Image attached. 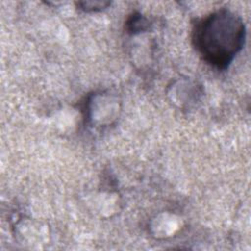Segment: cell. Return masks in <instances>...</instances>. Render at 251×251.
Masks as SVG:
<instances>
[{
    "mask_svg": "<svg viewBox=\"0 0 251 251\" xmlns=\"http://www.w3.org/2000/svg\"><path fill=\"white\" fill-rule=\"evenodd\" d=\"M245 35L242 19L227 9H220L194 25L192 41L207 64L225 70L241 51Z\"/></svg>",
    "mask_w": 251,
    "mask_h": 251,
    "instance_id": "obj_1",
    "label": "cell"
},
{
    "mask_svg": "<svg viewBox=\"0 0 251 251\" xmlns=\"http://www.w3.org/2000/svg\"><path fill=\"white\" fill-rule=\"evenodd\" d=\"M110 3L109 2H79L77 3L82 10L84 11H97L102 10L107 7Z\"/></svg>",
    "mask_w": 251,
    "mask_h": 251,
    "instance_id": "obj_2",
    "label": "cell"
}]
</instances>
